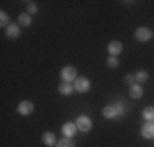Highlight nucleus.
<instances>
[{"instance_id": "nucleus-4", "label": "nucleus", "mask_w": 154, "mask_h": 147, "mask_svg": "<svg viewBox=\"0 0 154 147\" xmlns=\"http://www.w3.org/2000/svg\"><path fill=\"white\" fill-rule=\"evenodd\" d=\"M134 38H136L139 43H146L152 38V31L146 26H139V28H136V31H134Z\"/></svg>"}, {"instance_id": "nucleus-11", "label": "nucleus", "mask_w": 154, "mask_h": 147, "mask_svg": "<svg viewBox=\"0 0 154 147\" xmlns=\"http://www.w3.org/2000/svg\"><path fill=\"white\" fill-rule=\"evenodd\" d=\"M143 93H144V90H143V85H139V83H133L130 87V97L133 100H139L143 97Z\"/></svg>"}, {"instance_id": "nucleus-9", "label": "nucleus", "mask_w": 154, "mask_h": 147, "mask_svg": "<svg viewBox=\"0 0 154 147\" xmlns=\"http://www.w3.org/2000/svg\"><path fill=\"white\" fill-rule=\"evenodd\" d=\"M7 38H10V39H17L18 36H20V25H17V23H10L8 26H7Z\"/></svg>"}, {"instance_id": "nucleus-1", "label": "nucleus", "mask_w": 154, "mask_h": 147, "mask_svg": "<svg viewBox=\"0 0 154 147\" xmlns=\"http://www.w3.org/2000/svg\"><path fill=\"white\" fill-rule=\"evenodd\" d=\"M75 126H77V129H79L80 132H89L90 129H92L94 123H92V119H90L87 115H79L75 118Z\"/></svg>"}, {"instance_id": "nucleus-16", "label": "nucleus", "mask_w": 154, "mask_h": 147, "mask_svg": "<svg viewBox=\"0 0 154 147\" xmlns=\"http://www.w3.org/2000/svg\"><path fill=\"white\" fill-rule=\"evenodd\" d=\"M134 79H136V82L139 83V85H143L144 82H148L149 75H148V72H146V70H139V72L134 74Z\"/></svg>"}, {"instance_id": "nucleus-15", "label": "nucleus", "mask_w": 154, "mask_h": 147, "mask_svg": "<svg viewBox=\"0 0 154 147\" xmlns=\"http://www.w3.org/2000/svg\"><path fill=\"white\" fill-rule=\"evenodd\" d=\"M143 119L144 121H154V106H146L143 111Z\"/></svg>"}, {"instance_id": "nucleus-21", "label": "nucleus", "mask_w": 154, "mask_h": 147, "mask_svg": "<svg viewBox=\"0 0 154 147\" xmlns=\"http://www.w3.org/2000/svg\"><path fill=\"white\" fill-rule=\"evenodd\" d=\"M26 10H28L26 13L33 15V13H36V12H38V5H36L35 2H26Z\"/></svg>"}, {"instance_id": "nucleus-20", "label": "nucleus", "mask_w": 154, "mask_h": 147, "mask_svg": "<svg viewBox=\"0 0 154 147\" xmlns=\"http://www.w3.org/2000/svg\"><path fill=\"white\" fill-rule=\"evenodd\" d=\"M113 105H115L116 111H118V118H120V116H123V115H125V105H123V101H122V100H118V101L113 103Z\"/></svg>"}, {"instance_id": "nucleus-24", "label": "nucleus", "mask_w": 154, "mask_h": 147, "mask_svg": "<svg viewBox=\"0 0 154 147\" xmlns=\"http://www.w3.org/2000/svg\"><path fill=\"white\" fill-rule=\"evenodd\" d=\"M152 123H154V121H152Z\"/></svg>"}, {"instance_id": "nucleus-12", "label": "nucleus", "mask_w": 154, "mask_h": 147, "mask_svg": "<svg viewBox=\"0 0 154 147\" xmlns=\"http://www.w3.org/2000/svg\"><path fill=\"white\" fill-rule=\"evenodd\" d=\"M41 141H43V144L48 146V147H53V146H56V136L53 134L51 131H46V132H43V136H41Z\"/></svg>"}, {"instance_id": "nucleus-7", "label": "nucleus", "mask_w": 154, "mask_h": 147, "mask_svg": "<svg viewBox=\"0 0 154 147\" xmlns=\"http://www.w3.org/2000/svg\"><path fill=\"white\" fill-rule=\"evenodd\" d=\"M141 136L144 139H154V123L152 121H146L141 128Z\"/></svg>"}, {"instance_id": "nucleus-13", "label": "nucleus", "mask_w": 154, "mask_h": 147, "mask_svg": "<svg viewBox=\"0 0 154 147\" xmlns=\"http://www.w3.org/2000/svg\"><path fill=\"white\" fill-rule=\"evenodd\" d=\"M57 90H59L61 95H64V97H69V95L74 92V83H71V82H61L59 87H57Z\"/></svg>"}, {"instance_id": "nucleus-2", "label": "nucleus", "mask_w": 154, "mask_h": 147, "mask_svg": "<svg viewBox=\"0 0 154 147\" xmlns=\"http://www.w3.org/2000/svg\"><path fill=\"white\" fill-rule=\"evenodd\" d=\"M77 79V69L74 65H66V67H62L61 70V80L62 82H75Z\"/></svg>"}, {"instance_id": "nucleus-17", "label": "nucleus", "mask_w": 154, "mask_h": 147, "mask_svg": "<svg viewBox=\"0 0 154 147\" xmlns=\"http://www.w3.org/2000/svg\"><path fill=\"white\" fill-rule=\"evenodd\" d=\"M56 147H75L72 137H62L61 141L56 142Z\"/></svg>"}, {"instance_id": "nucleus-6", "label": "nucleus", "mask_w": 154, "mask_h": 147, "mask_svg": "<svg viewBox=\"0 0 154 147\" xmlns=\"http://www.w3.org/2000/svg\"><path fill=\"white\" fill-rule=\"evenodd\" d=\"M61 131H62V134H64V137H74V136L77 134V126H75V123H66V124H62V128H61Z\"/></svg>"}, {"instance_id": "nucleus-23", "label": "nucleus", "mask_w": 154, "mask_h": 147, "mask_svg": "<svg viewBox=\"0 0 154 147\" xmlns=\"http://www.w3.org/2000/svg\"><path fill=\"white\" fill-rule=\"evenodd\" d=\"M152 141H154V139H152Z\"/></svg>"}, {"instance_id": "nucleus-10", "label": "nucleus", "mask_w": 154, "mask_h": 147, "mask_svg": "<svg viewBox=\"0 0 154 147\" xmlns=\"http://www.w3.org/2000/svg\"><path fill=\"white\" fill-rule=\"evenodd\" d=\"M102 115H103V118H107V119H115V118H118V111H116L115 105H107L102 110Z\"/></svg>"}, {"instance_id": "nucleus-8", "label": "nucleus", "mask_w": 154, "mask_h": 147, "mask_svg": "<svg viewBox=\"0 0 154 147\" xmlns=\"http://www.w3.org/2000/svg\"><path fill=\"white\" fill-rule=\"evenodd\" d=\"M107 49H108V54H110V56H115V57H116V56H120V54H122L123 44L120 43V41H112V43L108 44Z\"/></svg>"}, {"instance_id": "nucleus-18", "label": "nucleus", "mask_w": 154, "mask_h": 147, "mask_svg": "<svg viewBox=\"0 0 154 147\" xmlns=\"http://www.w3.org/2000/svg\"><path fill=\"white\" fill-rule=\"evenodd\" d=\"M8 25H10V16L7 15V12H3V10H2V12H0V26L7 28Z\"/></svg>"}, {"instance_id": "nucleus-3", "label": "nucleus", "mask_w": 154, "mask_h": 147, "mask_svg": "<svg viewBox=\"0 0 154 147\" xmlns=\"http://www.w3.org/2000/svg\"><path fill=\"white\" fill-rule=\"evenodd\" d=\"M74 90L77 93H87L90 90V80L87 77H77L74 82Z\"/></svg>"}, {"instance_id": "nucleus-22", "label": "nucleus", "mask_w": 154, "mask_h": 147, "mask_svg": "<svg viewBox=\"0 0 154 147\" xmlns=\"http://www.w3.org/2000/svg\"><path fill=\"white\" fill-rule=\"evenodd\" d=\"M125 82H126V85H133L134 82H136V79H134V75L133 74H126V75H125Z\"/></svg>"}, {"instance_id": "nucleus-5", "label": "nucleus", "mask_w": 154, "mask_h": 147, "mask_svg": "<svg viewBox=\"0 0 154 147\" xmlns=\"http://www.w3.org/2000/svg\"><path fill=\"white\" fill-rule=\"evenodd\" d=\"M17 111L20 113L21 116H28V115H31V113L35 111V105H33L31 101H28V100H23V101L18 103Z\"/></svg>"}, {"instance_id": "nucleus-19", "label": "nucleus", "mask_w": 154, "mask_h": 147, "mask_svg": "<svg viewBox=\"0 0 154 147\" xmlns=\"http://www.w3.org/2000/svg\"><path fill=\"white\" fill-rule=\"evenodd\" d=\"M118 64H120V61H118V57H115V56H110L107 59V67L108 69H116Z\"/></svg>"}, {"instance_id": "nucleus-14", "label": "nucleus", "mask_w": 154, "mask_h": 147, "mask_svg": "<svg viewBox=\"0 0 154 147\" xmlns=\"http://www.w3.org/2000/svg\"><path fill=\"white\" fill-rule=\"evenodd\" d=\"M18 25L23 26V28L30 26L31 25V15L30 13H20L18 15Z\"/></svg>"}]
</instances>
